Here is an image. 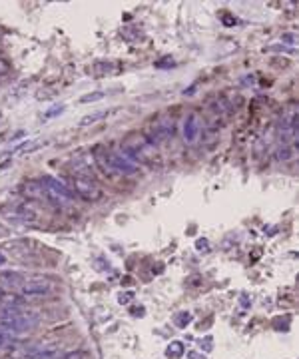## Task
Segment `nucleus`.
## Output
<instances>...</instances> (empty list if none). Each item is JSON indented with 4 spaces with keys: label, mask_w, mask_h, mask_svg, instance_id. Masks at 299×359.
<instances>
[{
    "label": "nucleus",
    "mask_w": 299,
    "mask_h": 359,
    "mask_svg": "<svg viewBox=\"0 0 299 359\" xmlns=\"http://www.w3.org/2000/svg\"><path fill=\"white\" fill-rule=\"evenodd\" d=\"M94 160L106 176H132L138 172V164H134L122 152H108L104 148H96Z\"/></svg>",
    "instance_id": "1"
},
{
    "label": "nucleus",
    "mask_w": 299,
    "mask_h": 359,
    "mask_svg": "<svg viewBox=\"0 0 299 359\" xmlns=\"http://www.w3.org/2000/svg\"><path fill=\"white\" fill-rule=\"evenodd\" d=\"M40 317L30 311V309H22V307H4L0 311V325L6 331H10L12 335H22L30 329H34L38 325Z\"/></svg>",
    "instance_id": "2"
},
{
    "label": "nucleus",
    "mask_w": 299,
    "mask_h": 359,
    "mask_svg": "<svg viewBox=\"0 0 299 359\" xmlns=\"http://www.w3.org/2000/svg\"><path fill=\"white\" fill-rule=\"evenodd\" d=\"M124 156H128L134 164H154L156 162V146L144 134H130L124 140Z\"/></svg>",
    "instance_id": "3"
},
{
    "label": "nucleus",
    "mask_w": 299,
    "mask_h": 359,
    "mask_svg": "<svg viewBox=\"0 0 299 359\" xmlns=\"http://www.w3.org/2000/svg\"><path fill=\"white\" fill-rule=\"evenodd\" d=\"M72 184H74L76 194L80 198H84L86 202H98L102 198V190L92 176H74Z\"/></svg>",
    "instance_id": "4"
},
{
    "label": "nucleus",
    "mask_w": 299,
    "mask_h": 359,
    "mask_svg": "<svg viewBox=\"0 0 299 359\" xmlns=\"http://www.w3.org/2000/svg\"><path fill=\"white\" fill-rule=\"evenodd\" d=\"M40 182L48 188V192L54 198V202H74V192L66 184H62L60 180H56L52 176H44Z\"/></svg>",
    "instance_id": "5"
},
{
    "label": "nucleus",
    "mask_w": 299,
    "mask_h": 359,
    "mask_svg": "<svg viewBox=\"0 0 299 359\" xmlns=\"http://www.w3.org/2000/svg\"><path fill=\"white\" fill-rule=\"evenodd\" d=\"M50 289H52V283L44 277H34L20 285V293L26 297H40V295L50 293Z\"/></svg>",
    "instance_id": "6"
},
{
    "label": "nucleus",
    "mask_w": 299,
    "mask_h": 359,
    "mask_svg": "<svg viewBox=\"0 0 299 359\" xmlns=\"http://www.w3.org/2000/svg\"><path fill=\"white\" fill-rule=\"evenodd\" d=\"M12 218L22 222V224H36L38 222V214L34 210V206L30 202H20L12 206Z\"/></svg>",
    "instance_id": "7"
},
{
    "label": "nucleus",
    "mask_w": 299,
    "mask_h": 359,
    "mask_svg": "<svg viewBox=\"0 0 299 359\" xmlns=\"http://www.w3.org/2000/svg\"><path fill=\"white\" fill-rule=\"evenodd\" d=\"M22 194L30 200H46V202H54V198L50 196L48 188L42 182H24L22 186Z\"/></svg>",
    "instance_id": "8"
},
{
    "label": "nucleus",
    "mask_w": 299,
    "mask_h": 359,
    "mask_svg": "<svg viewBox=\"0 0 299 359\" xmlns=\"http://www.w3.org/2000/svg\"><path fill=\"white\" fill-rule=\"evenodd\" d=\"M196 138H198V118H196V114H190L184 122V142L194 144Z\"/></svg>",
    "instance_id": "9"
},
{
    "label": "nucleus",
    "mask_w": 299,
    "mask_h": 359,
    "mask_svg": "<svg viewBox=\"0 0 299 359\" xmlns=\"http://www.w3.org/2000/svg\"><path fill=\"white\" fill-rule=\"evenodd\" d=\"M22 279H24V275L18 273V271H2V273H0V283L6 285V287H10V289L20 287V285H22Z\"/></svg>",
    "instance_id": "10"
},
{
    "label": "nucleus",
    "mask_w": 299,
    "mask_h": 359,
    "mask_svg": "<svg viewBox=\"0 0 299 359\" xmlns=\"http://www.w3.org/2000/svg\"><path fill=\"white\" fill-rule=\"evenodd\" d=\"M16 335H12L10 331H6L2 325H0V351H4V349H10L16 345Z\"/></svg>",
    "instance_id": "11"
},
{
    "label": "nucleus",
    "mask_w": 299,
    "mask_h": 359,
    "mask_svg": "<svg viewBox=\"0 0 299 359\" xmlns=\"http://www.w3.org/2000/svg\"><path fill=\"white\" fill-rule=\"evenodd\" d=\"M184 351H186V347H184L182 341H172V343L166 347V357H170V359H180V357L184 355Z\"/></svg>",
    "instance_id": "12"
},
{
    "label": "nucleus",
    "mask_w": 299,
    "mask_h": 359,
    "mask_svg": "<svg viewBox=\"0 0 299 359\" xmlns=\"http://www.w3.org/2000/svg\"><path fill=\"white\" fill-rule=\"evenodd\" d=\"M190 321H192V313L190 311H180L178 315H176V325L178 327H188L190 325Z\"/></svg>",
    "instance_id": "13"
},
{
    "label": "nucleus",
    "mask_w": 299,
    "mask_h": 359,
    "mask_svg": "<svg viewBox=\"0 0 299 359\" xmlns=\"http://www.w3.org/2000/svg\"><path fill=\"white\" fill-rule=\"evenodd\" d=\"M106 116H108V112H96V114L84 116V118L80 120V126H88V124H94V122H98L100 118H106Z\"/></svg>",
    "instance_id": "14"
},
{
    "label": "nucleus",
    "mask_w": 299,
    "mask_h": 359,
    "mask_svg": "<svg viewBox=\"0 0 299 359\" xmlns=\"http://www.w3.org/2000/svg\"><path fill=\"white\" fill-rule=\"evenodd\" d=\"M104 98V92H92V94H86L80 98V104H88V102H96V100H102Z\"/></svg>",
    "instance_id": "15"
},
{
    "label": "nucleus",
    "mask_w": 299,
    "mask_h": 359,
    "mask_svg": "<svg viewBox=\"0 0 299 359\" xmlns=\"http://www.w3.org/2000/svg\"><path fill=\"white\" fill-rule=\"evenodd\" d=\"M60 359H90V355H88L86 351H72V353L62 355Z\"/></svg>",
    "instance_id": "16"
},
{
    "label": "nucleus",
    "mask_w": 299,
    "mask_h": 359,
    "mask_svg": "<svg viewBox=\"0 0 299 359\" xmlns=\"http://www.w3.org/2000/svg\"><path fill=\"white\" fill-rule=\"evenodd\" d=\"M132 297H134V293H132V291H122V293L118 295V303L126 305V303H130V301H132Z\"/></svg>",
    "instance_id": "17"
},
{
    "label": "nucleus",
    "mask_w": 299,
    "mask_h": 359,
    "mask_svg": "<svg viewBox=\"0 0 299 359\" xmlns=\"http://www.w3.org/2000/svg\"><path fill=\"white\" fill-rule=\"evenodd\" d=\"M8 72H10V64H8L6 60L0 58V76H6Z\"/></svg>",
    "instance_id": "18"
},
{
    "label": "nucleus",
    "mask_w": 299,
    "mask_h": 359,
    "mask_svg": "<svg viewBox=\"0 0 299 359\" xmlns=\"http://www.w3.org/2000/svg\"><path fill=\"white\" fill-rule=\"evenodd\" d=\"M64 110V106H54V108H50L46 114H44V118H52V116H58L60 112Z\"/></svg>",
    "instance_id": "19"
},
{
    "label": "nucleus",
    "mask_w": 299,
    "mask_h": 359,
    "mask_svg": "<svg viewBox=\"0 0 299 359\" xmlns=\"http://www.w3.org/2000/svg\"><path fill=\"white\" fill-rule=\"evenodd\" d=\"M208 246H210L208 240H198V242H196V250H198V252H208V250H210Z\"/></svg>",
    "instance_id": "20"
},
{
    "label": "nucleus",
    "mask_w": 299,
    "mask_h": 359,
    "mask_svg": "<svg viewBox=\"0 0 299 359\" xmlns=\"http://www.w3.org/2000/svg\"><path fill=\"white\" fill-rule=\"evenodd\" d=\"M8 232H10V230H8L6 226H2V224H0V238H4V236H8Z\"/></svg>",
    "instance_id": "21"
},
{
    "label": "nucleus",
    "mask_w": 299,
    "mask_h": 359,
    "mask_svg": "<svg viewBox=\"0 0 299 359\" xmlns=\"http://www.w3.org/2000/svg\"><path fill=\"white\" fill-rule=\"evenodd\" d=\"M190 359H206L204 355H200L198 351H190Z\"/></svg>",
    "instance_id": "22"
},
{
    "label": "nucleus",
    "mask_w": 299,
    "mask_h": 359,
    "mask_svg": "<svg viewBox=\"0 0 299 359\" xmlns=\"http://www.w3.org/2000/svg\"><path fill=\"white\" fill-rule=\"evenodd\" d=\"M4 264H6V256H4L2 252H0V266H4Z\"/></svg>",
    "instance_id": "23"
},
{
    "label": "nucleus",
    "mask_w": 299,
    "mask_h": 359,
    "mask_svg": "<svg viewBox=\"0 0 299 359\" xmlns=\"http://www.w3.org/2000/svg\"><path fill=\"white\" fill-rule=\"evenodd\" d=\"M4 299V291H2V287H0V301Z\"/></svg>",
    "instance_id": "24"
}]
</instances>
